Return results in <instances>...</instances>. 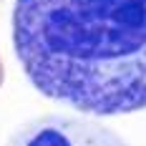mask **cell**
<instances>
[{
  "label": "cell",
  "mask_w": 146,
  "mask_h": 146,
  "mask_svg": "<svg viewBox=\"0 0 146 146\" xmlns=\"http://www.w3.org/2000/svg\"><path fill=\"white\" fill-rule=\"evenodd\" d=\"M13 48L50 101L91 116L146 108V0H15Z\"/></svg>",
  "instance_id": "6da1fadb"
},
{
  "label": "cell",
  "mask_w": 146,
  "mask_h": 146,
  "mask_svg": "<svg viewBox=\"0 0 146 146\" xmlns=\"http://www.w3.org/2000/svg\"><path fill=\"white\" fill-rule=\"evenodd\" d=\"M5 146H129L111 126L83 116L48 113L18 126Z\"/></svg>",
  "instance_id": "7a4b0ae2"
},
{
  "label": "cell",
  "mask_w": 146,
  "mask_h": 146,
  "mask_svg": "<svg viewBox=\"0 0 146 146\" xmlns=\"http://www.w3.org/2000/svg\"><path fill=\"white\" fill-rule=\"evenodd\" d=\"M0 83H3V63H0Z\"/></svg>",
  "instance_id": "3957f363"
}]
</instances>
